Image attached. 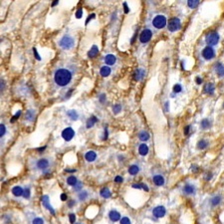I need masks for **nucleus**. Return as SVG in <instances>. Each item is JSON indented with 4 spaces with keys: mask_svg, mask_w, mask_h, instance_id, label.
I'll list each match as a JSON object with an SVG mask.
<instances>
[{
    "mask_svg": "<svg viewBox=\"0 0 224 224\" xmlns=\"http://www.w3.org/2000/svg\"><path fill=\"white\" fill-rule=\"evenodd\" d=\"M71 80H72V73L68 69L61 68V69H58L55 72L54 81L58 86L60 87L67 86L71 82Z\"/></svg>",
    "mask_w": 224,
    "mask_h": 224,
    "instance_id": "1",
    "label": "nucleus"
},
{
    "mask_svg": "<svg viewBox=\"0 0 224 224\" xmlns=\"http://www.w3.org/2000/svg\"><path fill=\"white\" fill-rule=\"evenodd\" d=\"M75 45L74 39L70 35H64L59 41V46L65 50H69Z\"/></svg>",
    "mask_w": 224,
    "mask_h": 224,
    "instance_id": "2",
    "label": "nucleus"
},
{
    "mask_svg": "<svg viewBox=\"0 0 224 224\" xmlns=\"http://www.w3.org/2000/svg\"><path fill=\"white\" fill-rule=\"evenodd\" d=\"M152 25L157 28V29H163L166 25V18L163 15H157L154 20H152Z\"/></svg>",
    "mask_w": 224,
    "mask_h": 224,
    "instance_id": "3",
    "label": "nucleus"
},
{
    "mask_svg": "<svg viewBox=\"0 0 224 224\" xmlns=\"http://www.w3.org/2000/svg\"><path fill=\"white\" fill-rule=\"evenodd\" d=\"M181 27V23H180L179 18L177 17H173L172 19H169V23H167V28L170 32H174V31H177L180 29Z\"/></svg>",
    "mask_w": 224,
    "mask_h": 224,
    "instance_id": "4",
    "label": "nucleus"
},
{
    "mask_svg": "<svg viewBox=\"0 0 224 224\" xmlns=\"http://www.w3.org/2000/svg\"><path fill=\"white\" fill-rule=\"evenodd\" d=\"M205 41H206V43L210 47L211 46H214L219 41V35L216 32H210L209 34H207L206 37H205Z\"/></svg>",
    "mask_w": 224,
    "mask_h": 224,
    "instance_id": "5",
    "label": "nucleus"
},
{
    "mask_svg": "<svg viewBox=\"0 0 224 224\" xmlns=\"http://www.w3.org/2000/svg\"><path fill=\"white\" fill-rule=\"evenodd\" d=\"M151 37H152L151 30L145 29V30L142 31L141 35H139V41H141L142 44H145V43H148L149 40L151 39Z\"/></svg>",
    "mask_w": 224,
    "mask_h": 224,
    "instance_id": "6",
    "label": "nucleus"
},
{
    "mask_svg": "<svg viewBox=\"0 0 224 224\" xmlns=\"http://www.w3.org/2000/svg\"><path fill=\"white\" fill-rule=\"evenodd\" d=\"M75 136V130L72 127H66L62 132V138H63L66 142H70L71 139L74 138Z\"/></svg>",
    "mask_w": 224,
    "mask_h": 224,
    "instance_id": "7",
    "label": "nucleus"
},
{
    "mask_svg": "<svg viewBox=\"0 0 224 224\" xmlns=\"http://www.w3.org/2000/svg\"><path fill=\"white\" fill-rule=\"evenodd\" d=\"M166 208H164V206H161V205L154 207V210H152V214H154V216L157 217V218H161V217H163L166 215Z\"/></svg>",
    "mask_w": 224,
    "mask_h": 224,
    "instance_id": "8",
    "label": "nucleus"
},
{
    "mask_svg": "<svg viewBox=\"0 0 224 224\" xmlns=\"http://www.w3.org/2000/svg\"><path fill=\"white\" fill-rule=\"evenodd\" d=\"M214 55H215V52H214L213 48L210 47V46L205 47L203 49V51H202V56H203V58L206 59V60H210V59H212L214 57Z\"/></svg>",
    "mask_w": 224,
    "mask_h": 224,
    "instance_id": "9",
    "label": "nucleus"
},
{
    "mask_svg": "<svg viewBox=\"0 0 224 224\" xmlns=\"http://www.w3.org/2000/svg\"><path fill=\"white\" fill-rule=\"evenodd\" d=\"M41 201H42V203H43V205L47 208V209L51 212L53 215L55 214V210L53 209V207L51 206V204H50V201H49V196L48 195H44V196H42L41 197Z\"/></svg>",
    "mask_w": 224,
    "mask_h": 224,
    "instance_id": "10",
    "label": "nucleus"
},
{
    "mask_svg": "<svg viewBox=\"0 0 224 224\" xmlns=\"http://www.w3.org/2000/svg\"><path fill=\"white\" fill-rule=\"evenodd\" d=\"M152 181H154V183L157 186H163L164 184V182H166V180H164V177L163 175L157 174V175L152 177Z\"/></svg>",
    "mask_w": 224,
    "mask_h": 224,
    "instance_id": "11",
    "label": "nucleus"
},
{
    "mask_svg": "<svg viewBox=\"0 0 224 224\" xmlns=\"http://www.w3.org/2000/svg\"><path fill=\"white\" fill-rule=\"evenodd\" d=\"M37 167H38L39 169L41 170H44L46 169H48L49 167V160H46V158H41V160H39L37 161Z\"/></svg>",
    "mask_w": 224,
    "mask_h": 224,
    "instance_id": "12",
    "label": "nucleus"
},
{
    "mask_svg": "<svg viewBox=\"0 0 224 224\" xmlns=\"http://www.w3.org/2000/svg\"><path fill=\"white\" fill-rule=\"evenodd\" d=\"M109 217H110V219L113 222H117V221H119V220H121V214L120 212H118L117 210H111L110 212H109Z\"/></svg>",
    "mask_w": 224,
    "mask_h": 224,
    "instance_id": "13",
    "label": "nucleus"
},
{
    "mask_svg": "<svg viewBox=\"0 0 224 224\" xmlns=\"http://www.w3.org/2000/svg\"><path fill=\"white\" fill-rule=\"evenodd\" d=\"M182 190L185 194H188V195L194 194L195 193V186L188 183V184H185L184 186H183Z\"/></svg>",
    "mask_w": 224,
    "mask_h": 224,
    "instance_id": "14",
    "label": "nucleus"
},
{
    "mask_svg": "<svg viewBox=\"0 0 224 224\" xmlns=\"http://www.w3.org/2000/svg\"><path fill=\"white\" fill-rule=\"evenodd\" d=\"M85 158H86L87 161H89V163H93V161H95L96 158H97V154H96L94 151H89L86 152Z\"/></svg>",
    "mask_w": 224,
    "mask_h": 224,
    "instance_id": "15",
    "label": "nucleus"
},
{
    "mask_svg": "<svg viewBox=\"0 0 224 224\" xmlns=\"http://www.w3.org/2000/svg\"><path fill=\"white\" fill-rule=\"evenodd\" d=\"M116 61H117L116 56H114L113 54H108L105 57V63L107 65H114L116 63Z\"/></svg>",
    "mask_w": 224,
    "mask_h": 224,
    "instance_id": "16",
    "label": "nucleus"
},
{
    "mask_svg": "<svg viewBox=\"0 0 224 224\" xmlns=\"http://www.w3.org/2000/svg\"><path fill=\"white\" fill-rule=\"evenodd\" d=\"M12 193H13L14 196L19 197V196H21V195H23L24 190L21 186H14V187L12 188Z\"/></svg>",
    "mask_w": 224,
    "mask_h": 224,
    "instance_id": "17",
    "label": "nucleus"
},
{
    "mask_svg": "<svg viewBox=\"0 0 224 224\" xmlns=\"http://www.w3.org/2000/svg\"><path fill=\"white\" fill-rule=\"evenodd\" d=\"M98 53H99V48H98V46L93 45V46H92V48L90 49V51L88 52V57H89V58H95L96 56L98 55Z\"/></svg>",
    "mask_w": 224,
    "mask_h": 224,
    "instance_id": "18",
    "label": "nucleus"
},
{
    "mask_svg": "<svg viewBox=\"0 0 224 224\" xmlns=\"http://www.w3.org/2000/svg\"><path fill=\"white\" fill-rule=\"evenodd\" d=\"M203 90H204V92L206 93V94H209V95H213V93H214V90H215V88H214L213 84H211V83H208V84H206V85L204 86Z\"/></svg>",
    "mask_w": 224,
    "mask_h": 224,
    "instance_id": "19",
    "label": "nucleus"
},
{
    "mask_svg": "<svg viewBox=\"0 0 224 224\" xmlns=\"http://www.w3.org/2000/svg\"><path fill=\"white\" fill-rule=\"evenodd\" d=\"M215 71H216V74L218 75L219 77H223L224 76V66L221 63H216Z\"/></svg>",
    "mask_w": 224,
    "mask_h": 224,
    "instance_id": "20",
    "label": "nucleus"
},
{
    "mask_svg": "<svg viewBox=\"0 0 224 224\" xmlns=\"http://www.w3.org/2000/svg\"><path fill=\"white\" fill-rule=\"evenodd\" d=\"M139 154L141 155H147L148 154V147L145 144H142V145H139Z\"/></svg>",
    "mask_w": 224,
    "mask_h": 224,
    "instance_id": "21",
    "label": "nucleus"
},
{
    "mask_svg": "<svg viewBox=\"0 0 224 224\" xmlns=\"http://www.w3.org/2000/svg\"><path fill=\"white\" fill-rule=\"evenodd\" d=\"M100 194H101V196H102L103 198H109V197H111V195H112L111 191H110V189H109L108 187L102 188V189H101V191H100Z\"/></svg>",
    "mask_w": 224,
    "mask_h": 224,
    "instance_id": "22",
    "label": "nucleus"
},
{
    "mask_svg": "<svg viewBox=\"0 0 224 224\" xmlns=\"http://www.w3.org/2000/svg\"><path fill=\"white\" fill-rule=\"evenodd\" d=\"M100 74H101L102 77H108L111 74V68L108 66L102 67L101 70H100Z\"/></svg>",
    "mask_w": 224,
    "mask_h": 224,
    "instance_id": "23",
    "label": "nucleus"
},
{
    "mask_svg": "<svg viewBox=\"0 0 224 224\" xmlns=\"http://www.w3.org/2000/svg\"><path fill=\"white\" fill-rule=\"evenodd\" d=\"M97 122H98V119L95 116H92L91 118H89L88 121H87V124H86L87 129H90V127H92Z\"/></svg>",
    "mask_w": 224,
    "mask_h": 224,
    "instance_id": "24",
    "label": "nucleus"
},
{
    "mask_svg": "<svg viewBox=\"0 0 224 224\" xmlns=\"http://www.w3.org/2000/svg\"><path fill=\"white\" fill-rule=\"evenodd\" d=\"M145 76V71L144 70H136L135 74H133V79L136 81H139L141 79H142V77Z\"/></svg>",
    "mask_w": 224,
    "mask_h": 224,
    "instance_id": "25",
    "label": "nucleus"
},
{
    "mask_svg": "<svg viewBox=\"0 0 224 224\" xmlns=\"http://www.w3.org/2000/svg\"><path fill=\"white\" fill-rule=\"evenodd\" d=\"M67 116L70 118L72 121H77L78 118H79V115L77 114V112L75 110H70L67 112Z\"/></svg>",
    "mask_w": 224,
    "mask_h": 224,
    "instance_id": "26",
    "label": "nucleus"
},
{
    "mask_svg": "<svg viewBox=\"0 0 224 224\" xmlns=\"http://www.w3.org/2000/svg\"><path fill=\"white\" fill-rule=\"evenodd\" d=\"M139 139H141L142 142H147L149 139V133L148 132H145V130H142V132L139 133Z\"/></svg>",
    "mask_w": 224,
    "mask_h": 224,
    "instance_id": "27",
    "label": "nucleus"
},
{
    "mask_svg": "<svg viewBox=\"0 0 224 224\" xmlns=\"http://www.w3.org/2000/svg\"><path fill=\"white\" fill-rule=\"evenodd\" d=\"M139 172V167L138 166H136V164H133V166H130L129 167V173L130 175H136V174H138Z\"/></svg>",
    "mask_w": 224,
    "mask_h": 224,
    "instance_id": "28",
    "label": "nucleus"
},
{
    "mask_svg": "<svg viewBox=\"0 0 224 224\" xmlns=\"http://www.w3.org/2000/svg\"><path fill=\"white\" fill-rule=\"evenodd\" d=\"M67 183L69 185H71V186H75L78 183V179H77V177L76 176H74V175H71V176H69L67 178Z\"/></svg>",
    "mask_w": 224,
    "mask_h": 224,
    "instance_id": "29",
    "label": "nucleus"
},
{
    "mask_svg": "<svg viewBox=\"0 0 224 224\" xmlns=\"http://www.w3.org/2000/svg\"><path fill=\"white\" fill-rule=\"evenodd\" d=\"M133 188H138V189L142 188L145 191H149L148 186L147 184H145V183H136V184H133Z\"/></svg>",
    "mask_w": 224,
    "mask_h": 224,
    "instance_id": "30",
    "label": "nucleus"
},
{
    "mask_svg": "<svg viewBox=\"0 0 224 224\" xmlns=\"http://www.w3.org/2000/svg\"><path fill=\"white\" fill-rule=\"evenodd\" d=\"M34 117H35V112H34L33 110H29V111H27L25 119H26L27 121H30V122H32V121L34 120Z\"/></svg>",
    "mask_w": 224,
    "mask_h": 224,
    "instance_id": "31",
    "label": "nucleus"
},
{
    "mask_svg": "<svg viewBox=\"0 0 224 224\" xmlns=\"http://www.w3.org/2000/svg\"><path fill=\"white\" fill-rule=\"evenodd\" d=\"M211 205L212 206H216V205H218L220 202H221V196H219V195H216V196H214L213 198H211Z\"/></svg>",
    "mask_w": 224,
    "mask_h": 224,
    "instance_id": "32",
    "label": "nucleus"
},
{
    "mask_svg": "<svg viewBox=\"0 0 224 224\" xmlns=\"http://www.w3.org/2000/svg\"><path fill=\"white\" fill-rule=\"evenodd\" d=\"M199 2L198 0H188L187 1V5L189 6V8L193 9V8H196L197 6L199 5Z\"/></svg>",
    "mask_w": 224,
    "mask_h": 224,
    "instance_id": "33",
    "label": "nucleus"
},
{
    "mask_svg": "<svg viewBox=\"0 0 224 224\" xmlns=\"http://www.w3.org/2000/svg\"><path fill=\"white\" fill-rule=\"evenodd\" d=\"M207 145H208V142H207V141H205V139H201V141H199V142H198L197 148H198L199 149H204V148H207Z\"/></svg>",
    "mask_w": 224,
    "mask_h": 224,
    "instance_id": "34",
    "label": "nucleus"
},
{
    "mask_svg": "<svg viewBox=\"0 0 224 224\" xmlns=\"http://www.w3.org/2000/svg\"><path fill=\"white\" fill-rule=\"evenodd\" d=\"M201 124V127L203 130H207L208 127H210V122L207 119H204V120L201 121V124Z\"/></svg>",
    "mask_w": 224,
    "mask_h": 224,
    "instance_id": "35",
    "label": "nucleus"
},
{
    "mask_svg": "<svg viewBox=\"0 0 224 224\" xmlns=\"http://www.w3.org/2000/svg\"><path fill=\"white\" fill-rule=\"evenodd\" d=\"M88 195H89L88 192L85 191V190H83V191H81L80 193H79V195H78V197H79L80 200L84 201V200H86V199H87V197H88Z\"/></svg>",
    "mask_w": 224,
    "mask_h": 224,
    "instance_id": "36",
    "label": "nucleus"
},
{
    "mask_svg": "<svg viewBox=\"0 0 224 224\" xmlns=\"http://www.w3.org/2000/svg\"><path fill=\"white\" fill-rule=\"evenodd\" d=\"M121 111H122V106H121V105H115L113 107L114 114H119Z\"/></svg>",
    "mask_w": 224,
    "mask_h": 224,
    "instance_id": "37",
    "label": "nucleus"
},
{
    "mask_svg": "<svg viewBox=\"0 0 224 224\" xmlns=\"http://www.w3.org/2000/svg\"><path fill=\"white\" fill-rule=\"evenodd\" d=\"M120 223L121 224H132L129 217H123V218L120 220Z\"/></svg>",
    "mask_w": 224,
    "mask_h": 224,
    "instance_id": "38",
    "label": "nucleus"
},
{
    "mask_svg": "<svg viewBox=\"0 0 224 224\" xmlns=\"http://www.w3.org/2000/svg\"><path fill=\"white\" fill-rule=\"evenodd\" d=\"M69 220L71 224H75V222H76V215H75V213L69 214Z\"/></svg>",
    "mask_w": 224,
    "mask_h": 224,
    "instance_id": "39",
    "label": "nucleus"
},
{
    "mask_svg": "<svg viewBox=\"0 0 224 224\" xmlns=\"http://www.w3.org/2000/svg\"><path fill=\"white\" fill-rule=\"evenodd\" d=\"M181 90H182V88H181V86H180L179 84L174 85V87H173V92L174 93H180V92H181Z\"/></svg>",
    "mask_w": 224,
    "mask_h": 224,
    "instance_id": "40",
    "label": "nucleus"
},
{
    "mask_svg": "<svg viewBox=\"0 0 224 224\" xmlns=\"http://www.w3.org/2000/svg\"><path fill=\"white\" fill-rule=\"evenodd\" d=\"M32 224H44V220L40 218V217H37L32 221Z\"/></svg>",
    "mask_w": 224,
    "mask_h": 224,
    "instance_id": "41",
    "label": "nucleus"
},
{
    "mask_svg": "<svg viewBox=\"0 0 224 224\" xmlns=\"http://www.w3.org/2000/svg\"><path fill=\"white\" fill-rule=\"evenodd\" d=\"M23 196H24V198H26V199H28L30 197V188H25L24 189V193H23Z\"/></svg>",
    "mask_w": 224,
    "mask_h": 224,
    "instance_id": "42",
    "label": "nucleus"
},
{
    "mask_svg": "<svg viewBox=\"0 0 224 224\" xmlns=\"http://www.w3.org/2000/svg\"><path fill=\"white\" fill-rule=\"evenodd\" d=\"M5 133H6V127L4 124H1V126H0V136L2 138V136L5 135Z\"/></svg>",
    "mask_w": 224,
    "mask_h": 224,
    "instance_id": "43",
    "label": "nucleus"
},
{
    "mask_svg": "<svg viewBox=\"0 0 224 224\" xmlns=\"http://www.w3.org/2000/svg\"><path fill=\"white\" fill-rule=\"evenodd\" d=\"M83 16V9L82 8H79L76 12V18H78V19H80V18H82Z\"/></svg>",
    "mask_w": 224,
    "mask_h": 224,
    "instance_id": "44",
    "label": "nucleus"
},
{
    "mask_svg": "<svg viewBox=\"0 0 224 224\" xmlns=\"http://www.w3.org/2000/svg\"><path fill=\"white\" fill-rule=\"evenodd\" d=\"M124 181V178L121 175H117L116 177H115V182L117 183H122Z\"/></svg>",
    "mask_w": 224,
    "mask_h": 224,
    "instance_id": "45",
    "label": "nucleus"
},
{
    "mask_svg": "<svg viewBox=\"0 0 224 224\" xmlns=\"http://www.w3.org/2000/svg\"><path fill=\"white\" fill-rule=\"evenodd\" d=\"M20 115H21V111L17 112V113L15 114V116H14V117H13V118H12V119H11V123H14V122H15V120H16V119H18V118L20 117Z\"/></svg>",
    "mask_w": 224,
    "mask_h": 224,
    "instance_id": "46",
    "label": "nucleus"
},
{
    "mask_svg": "<svg viewBox=\"0 0 224 224\" xmlns=\"http://www.w3.org/2000/svg\"><path fill=\"white\" fill-rule=\"evenodd\" d=\"M74 189L75 190H80V189H82V182H80V181H78V183L76 185L74 186Z\"/></svg>",
    "mask_w": 224,
    "mask_h": 224,
    "instance_id": "47",
    "label": "nucleus"
},
{
    "mask_svg": "<svg viewBox=\"0 0 224 224\" xmlns=\"http://www.w3.org/2000/svg\"><path fill=\"white\" fill-rule=\"evenodd\" d=\"M33 53H34V56H35V58L37 59L38 61L41 60V58H40V56L38 54V52H37V49L36 48H33Z\"/></svg>",
    "mask_w": 224,
    "mask_h": 224,
    "instance_id": "48",
    "label": "nucleus"
},
{
    "mask_svg": "<svg viewBox=\"0 0 224 224\" xmlns=\"http://www.w3.org/2000/svg\"><path fill=\"white\" fill-rule=\"evenodd\" d=\"M99 100H100V102H101V103H104L106 101V95L105 94H101V95H100Z\"/></svg>",
    "mask_w": 224,
    "mask_h": 224,
    "instance_id": "49",
    "label": "nucleus"
},
{
    "mask_svg": "<svg viewBox=\"0 0 224 224\" xmlns=\"http://www.w3.org/2000/svg\"><path fill=\"white\" fill-rule=\"evenodd\" d=\"M60 197H61V200H62V201H66V200H67V198H68V196H67V194H66V193H62Z\"/></svg>",
    "mask_w": 224,
    "mask_h": 224,
    "instance_id": "50",
    "label": "nucleus"
},
{
    "mask_svg": "<svg viewBox=\"0 0 224 224\" xmlns=\"http://www.w3.org/2000/svg\"><path fill=\"white\" fill-rule=\"evenodd\" d=\"M124 13H129V11H130V8L127 7V2H124Z\"/></svg>",
    "mask_w": 224,
    "mask_h": 224,
    "instance_id": "51",
    "label": "nucleus"
},
{
    "mask_svg": "<svg viewBox=\"0 0 224 224\" xmlns=\"http://www.w3.org/2000/svg\"><path fill=\"white\" fill-rule=\"evenodd\" d=\"M189 130H190V126H186L184 127V133H185L186 136H187L188 133H189Z\"/></svg>",
    "mask_w": 224,
    "mask_h": 224,
    "instance_id": "52",
    "label": "nucleus"
},
{
    "mask_svg": "<svg viewBox=\"0 0 224 224\" xmlns=\"http://www.w3.org/2000/svg\"><path fill=\"white\" fill-rule=\"evenodd\" d=\"M94 17H96V15H95L94 13H93V14H91V16H89V17H88V19H87V21H86V24H88V22H89V21H90V20H92L93 18H94Z\"/></svg>",
    "mask_w": 224,
    "mask_h": 224,
    "instance_id": "53",
    "label": "nucleus"
},
{
    "mask_svg": "<svg viewBox=\"0 0 224 224\" xmlns=\"http://www.w3.org/2000/svg\"><path fill=\"white\" fill-rule=\"evenodd\" d=\"M75 203H76V202H75V200H71V201H69V203H68V206H69V207H73L74 205H75Z\"/></svg>",
    "mask_w": 224,
    "mask_h": 224,
    "instance_id": "54",
    "label": "nucleus"
},
{
    "mask_svg": "<svg viewBox=\"0 0 224 224\" xmlns=\"http://www.w3.org/2000/svg\"><path fill=\"white\" fill-rule=\"evenodd\" d=\"M108 139V129L106 127L105 129V135H104V139Z\"/></svg>",
    "mask_w": 224,
    "mask_h": 224,
    "instance_id": "55",
    "label": "nucleus"
},
{
    "mask_svg": "<svg viewBox=\"0 0 224 224\" xmlns=\"http://www.w3.org/2000/svg\"><path fill=\"white\" fill-rule=\"evenodd\" d=\"M196 83L198 84V85H200V84L202 83V79H201L200 77H197L196 78Z\"/></svg>",
    "mask_w": 224,
    "mask_h": 224,
    "instance_id": "56",
    "label": "nucleus"
},
{
    "mask_svg": "<svg viewBox=\"0 0 224 224\" xmlns=\"http://www.w3.org/2000/svg\"><path fill=\"white\" fill-rule=\"evenodd\" d=\"M65 172H76V169H65Z\"/></svg>",
    "mask_w": 224,
    "mask_h": 224,
    "instance_id": "57",
    "label": "nucleus"
},
{
    "mask_svg": "<svg viewBox=\"0 0 224 224\" xmlns=\"http://www.w3.org/2000/svg\"><path fill=\"white\" fill-rule=\"evenodd\" d=\"M58 0H55V1H53V4H52V6H55V5H57L58 4Z\"/></svg>",
    "mask_w": 224,
    "mask_h": 224,
    "instance_id": "58",
    "label": "nucleus"
},
{
    "mask_svg": "<svg viewBox=\"0 0 224 224\" xmlns=\"http://www.w3.org/2000/svg\"><path fill=\"white\" fill-rule=\"evenodd\" d=\"M45 148H46V147H44V148H38V149H37V151H44Z\"/></svg>",
    "mask_w": 224,
    "mask_h": 224,
    "instance_id": "59",
    "label": "nucleus"
},
{
    "mask_svg": "<svg viewBox=\"0 0 224 224\" xmlns=\"http://www.w3.org/2000/svg\"><path fill=\"white\" fill-rule=\"evenodd\" d=\"M75 224H81V223H75Z\"/></svg>",
    "mask_w": 224,
    "mask_h": 224,
    "instance_id": "60",
    "label": "nucleus"
},
{
    "mask_svg": "<svg viewBox=\"0 0 224 224\" xmlns=\"http://www.w3.org/2000/svg\"><path fill=\"white\" fill-rule=\"evenodd\" d=\"M223 107H224V104H223Z\"/></svg>",
    "mask_w": 224,
    "mask_h": 224,
    "instance_id": "61",
    "label": "nucleus"
}]
</instances>
